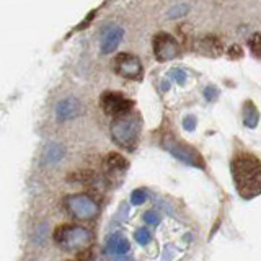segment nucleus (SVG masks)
Wrapping results in <instances>:
<instances>
[{
    "label": "nucleus",
    "mask_w": 261,
    "mask_h": 261,
    "mask_svg": "<svg viewBox=\"0 0 261 261\" xmlns=\"http://www.w3.org/2000/svg\"><path fill=\"white\" fill-rule=\"evenodd\" d=\"M134 240L139 243V245H149L150 243V240H152V233L147 230V228H144V227H141V228H137L136 230V233H134Z\"/></svg>",
    "instance_id": "f3484780"
},
{
    "label": "nucleus",
    "mask_w": 261,
    "mask_h": 261,
    "mask_svg": "<svg viewBox=\"0 0 261 261\" xmlns=\"http://www.w3.org/2000/svg\"><path fill=\"white\" fill-rule=\"evenodd\" d=\"M53 239L62 250L75 251V250L87 248L92 243V232L82 225L64 224L56 228Z\"/></svg>",
    "instance_id": "7ed1b4c3"
},
{
    "label": "nucleus",
    "mask_w": 261,
    "mask_h": 261,
    "mask_svg": "<svg viewBox=\"0 0 261 261\" xmlns=\"http://www.w3.org/2000/svg\"><path fill=\"white\" fill-rule=\"evenodd\" d=\"M147 201V193L144 190H134L133 194H130V202L134 204V206H141Z\"/></svg>",
    "instance_id": "a211bd4d"
},
{
    "label": "nucleus",
    "mask_w": 261,
    "mask_h": 261,
    "mask_svg": "<svg viewBox=\"0 0 261 261\" xmlns=\"http://www.w3.org/2000/svg\"><path fill=\"white\" fill-rule=\"evenodd\" d=\"M65 155V149L61 144H51L44 152V163L47 165H54V163L61 162Z\"/></svg>",
    "instance_id": "2eb2a0df"
},
{
    "label": "nucleus",
    "mask_w": 261,
    "mask_h": 261,
    "mask_svg": "<svg viewBox=\"0 0 261 261\" xmlns=\"http://www.w3.org/2000/svg\"><path fill=\"white\" fill-rule=\"evenodd\" d=\"M82 113V103L77 98H64L59 103L56 105V118L59 121H69L77 118Z\"/></svg>",
    "instance_id": "9d476101"
},
{
    "label": "nucleus",
    "mask_w": 261,
    "mask_h": 261,
    "mask_svg": "<svg viewBox=\"0 0 261 261\" xmlns=\"http://www.w3.org/2000/svg\"><path fill=\"white\" fill-rule=\"evenodd\" d=\"M232 176L239 194L251 199L261 193V160L251 153H239L232 160Z\"/></svg>",
    "instance_id": "f257e3e1"
},
{
    "label": "nucleus",
    "mask_w": 261,
    "mask_h": 261,
    "mask_svg": "<svg viewBox=\"0 0 261 261\" xmlns=\"http://www.w3.org/2000/svg\"><path fill=\"white\" fill-rule=\"evenodd\" d=\"M144 220L149 225H159L160 224V214L157 211H147L145 214H144Z\"/></svg>",
    "instance_id": "aec40b11"
},
{
    "label": "nucleus",
    "mask_w": 261,
    "mask_h": 261,
    "mask_svg": "<svg viewBox=\"0 0 261 261\" xmlns=\"http://www.w3.org/2000/svg\"><path fill=\"white\" fill-rule=\"evenodd\" d=\"M122 36H124V30L121 27H111L108 31L105 33V36L101 39V53L103 54H111L118 49Z\"/></svg>",
    "instance_id": "9b49d317"
},
{
    "label": "nucleus",
    "mask_w": 261,
    "mask_h": 261,
    "mask_svg": "<svg viewBox=\"0 0 261 261\" xmlns=\"http://www.w3.org/2000/svg\"><path fill=\"white\" fill-rule=\"evenodd\" d=\"M113 70L124 79H139L142 75V62L130 53H119L113 59Z\"/></svg>",
    "instance_id": "0eeeda50"
},
{
    "label": "nucleus",
    "mask_w": 261,
    "mask_h": 261,
    "mask_svg": "<svg viewBox=\"0 0 261 261\" xmlns=\"http://www.w3.org/2000/svg\"><path fill=\"white\" fill-rule=\"evenodd\" d=\"M168 88H170V82H168V80H165V82H163V84H162V90H163V92H167Z\"/></svg>",
    "instance_id": "393cba45"
},
{
    "label": "nucleus",
    "mask_w": 261,
    "mask_h": 261,
    "mask_svg": "<svg viewBox=\"0 0 261 261\" xmlns=\"http://www.w3.org/2000/svg\"><path fill=\"white\" fill-rule=\"evenodd\" d=\"M190 4H176L173 7L168 8L167 16L168 18H179V16H185L188 12H190Z\"/></svg>",
    "instance_id": "dca6fc26"
},
{
    "label": "nucleus",
    "mask_w": 261,
    "mask_h": 261,
    "mask_svg": "<svg viewBox=\"0 0 261 261\" xmlns=\"http://www.w3.org/2000/svg\"><path fill=\"white\" fill-rule=\"evenodd\" d=\"M230 57H242V49L239 46L230 47Z\"/></svg>",
    "instance_id": "b1692460"
},
{
    "label": "nucleus",
    "mask_w": 261,
    "mask_h": 261,
    "mask_svg": "<svg viewBox=\"0 0 261 261\" xmlns=\"http://www.w3.org/2000/svg\"><path fill=\"white\" fill-rule=\"evenodd\" d=\"M198 49L206 56L217 57L222 54V43H220V39L216 36H204L199 39Z\"/></svg>",
    "instance_id": "ddd939ff"
},
{
    "label": "nucleus",
    "mask_w": 261,
    "mask_h": 261,
    "mask_svg": "<svg viewBox=\"0 0 261 261\" xmlns=\"http://www.w3.org/2000/svg\"><path fill=\"white\" fill-rule=\"evenodd\" d=\"M100 105H101V110L106 114H110V116H114V119L126 116V114H129L130 110H133V101L122 93L114 92V90H108V92L101 93Z\"/></svg>",
    "instance_id": "423d86ee"
},
{
    "label": "nucleus",
    "mask_w": 261,
    "mask_h": 261,
    "mask_svg": "<svg viewBox=\"0 0 261 261\" xmlns=\"http://www.w3.org/2000/svg\"><path fill=\"white\" fill-rule=\"evenodd\" d=\"M65 207L67 212L79 220H92L100 214L98 204L87 194H70L65 198Z\"/></svg>",
    "instance_id": "20e7f679"
},
{
    "label": "nucleus",
    "mask_w": 261,
    "mask_h": 261,
    "mask_svg": "<svg viewBox=\"0 0 261 261\" xmlns=\"http://www.w3.org/2000/svg\"><path fill=\"white\" fill-rule=\"evenodd\" d=\"M129 250H130V245L122 233H118V232L113 233L108 239V242H106V251H108L110 255H113L114 258L127 255Z\"/></svg>",
    "instance_id": "f8f14e48"
},
{
    "label": "nucleus",
    "mask_w": 261,
    "mask_h": 261,
    "mask_svg": "<svg viewBox=\"0 0 261 261\" xmlns=\"http://www.w3.org/2000/svg\"><path fill=\"white\" fill-rule=\"evenodd\" d=\"M170 75L176 80V84H178V85H185V84H186L188 75H186V72H185L183 69H171Z\"/></svg>",
    "instance_id": "412c9836"
},
{
    "label": "nucleus",
    "mask_w": 261,
    "mask_h": 261,
    "mask_svg": "<svg viewBox=\"0 0 261 261\" xmlns=\"http://www.w3.org/2000/svg\"><path fill=\"white\" fill-rule=\"evenodd\" d=\"M111 137L121 149L124 150H134L137 141H139V133H141V121L137 116H121L113 119L111 122Z\"/></svg>",
    "instance_id": "f03ea898"
},
{
    "label": "nucleus",
    "mask_w": 261,
    "mask_h": 261,
    "mask_svg": "<svg viewBox=\"0 0 261 261\" xmlns=\"http://www.w3.org/2000/svg\"><path fill=\"white\" fill-rule=\"evenodd\" d=\"M162 145L167 152H170L173 157H176L179 162L186 163L190 167H199L202 168V160L198 150H194L186 142H179L173 136H165L162 139Z\"/></svg>",
    "instance_id": "39448f33"
},
{
    "label": "nucleus",
    "mask_w": 261,
    "mask_h": 261,
    "mask_svg": "<svg viewBox=\"0 0 261 261\" xmlns=\"http://www.w3.org/2000/svg\"><path fill=\"white\" fill-rule=\"evenodd\" d=\"M259 121V113L256 110V106L253 105V101H247L243 106V122L245 126L250 129H255L258 126Z\"/></svg>",
    "instance_id": "4468645a"
},
{
    "label": "nucleus",
    "mask_w": 261,
    "mask_h": 261,
    "mask_svg": "<svg viewBox=\"0 0 261 261\" xmlns=\"http://www.w3.org/2000/svg\"><path fill=\"white\" fill-rule=\"evenodd\" d=\"M105 170H106V176L111 181H119V179L124 176L126 170H127V160L119 153L111 152L105 160Z\"/></svg>",
    "instance_id": "1a4fd4ad"
},
{
    "label": "nucleus",
    "mask_w": 261,
    "mask_h": 261,
    "mask_svg": "<svg viewBox=\"0 0 261 261\" xmlns=\"http://www.w3.org/2000/svg\"><path fill=\"white\" fill-rule=\"evenodd\" d=\"M217 96H219V90L214 85H207L204 88V98H206L207 101H216Z\"/></svg>",
    "instance_id": "4be33fe9"
},
{
    "label": "nucleus",
    "mask_w": 261,
    "mask_h": 261,
    "mask_svg": "<svg viewBox=\"0 0 261 261\" xmlns=\"http://www.w3.org/2000/svg\"><path fill=\"white\" fill-rule=\"evenodd\" d=\"M196 124H198V121H196V116H193V114H188L186 118H183V127H185V130H194Z\"/></svg>",
    "instance_id": "5701e85b"
},
{
    "label": "nucleus",
    "mask_w": 261,
    "mask_h": 261,
    "mask_svg": "<svg viewBox=\"0 0 261 261\" xmlns=\"http://www.w3.org/2000/svg\"><path fill=\"white\" fill-rule=\"evenodd\" d=\"M153 54L157 57V61L165 62L171 61L179 54V46L173 36H170L168 33H157L153 36Z\"/></svg>",
    "instance_id": "6e6552de"
},
{
    "label": "nucleus",
    "mask_w": 261,
    "mask_h": 261,
    "mask_svg": "<svg viewBox=\"0 0 261 261\" xmlns=\"http://www.w3.org/2000/svg\"><path fill=\"white\" fill-rule=\"evenodd\" d=\"M250 49L255 56H261V35L259 33H255L250 39Z\"/></svg>",
    "instance_id": "6ab92c4d"
}]
</instances>
